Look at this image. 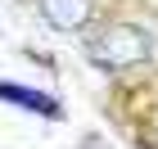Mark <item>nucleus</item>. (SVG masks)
Returning <instances> with one entry per match:
<instances>
[{
    "mask_svg": "<svg viewBox=\"0 0 158 149\" xmlns=\"http://www.w3.org/2000/svg\"><path fill=\"white\" fill-rule=\"evenodd\" d=\"M41 18H45L54 32H81L95 14V0H36Z\"/></svg>",
    "mask_w": 158,
    "mask_h": 149,
    "instance_id": "f03ea898",
    "label": "nucleus"
},
{
    "mask_svg": "<svg viewBox=\"0 0 158 149\" xmlns=\"http://www.w3.org/2000/svg\"><path fill=\"white\" fill-rule=\"evenodd\" d=\"M0 99H9V104H23V109H36V113H59V104L45 95H36L32 86H14V81H0Z\"/></svg>",
    "mask_w": 158,
    "mask_h": 149,
    "instance_id": "7ed1b4c3",
    "label": "nucleus"
},
{
    "mask_svg": "<svg viewBox=\"0 0 158 149\" xmlns=\"http://www.w3.org/2000/svg\"><path fill=\"white\" fill-rule=\"evenodd\" d=\"M154 32L140 23H104L99 32L86 36V59L95 63V68H109V72H127V68H140V63L154 59Z\"/></svg>",
    "mask_w": 158,
    "mask_h": 149,
    "instance_id": "f257e3e1",
    "label": "nucleus"
}]
</instances>
